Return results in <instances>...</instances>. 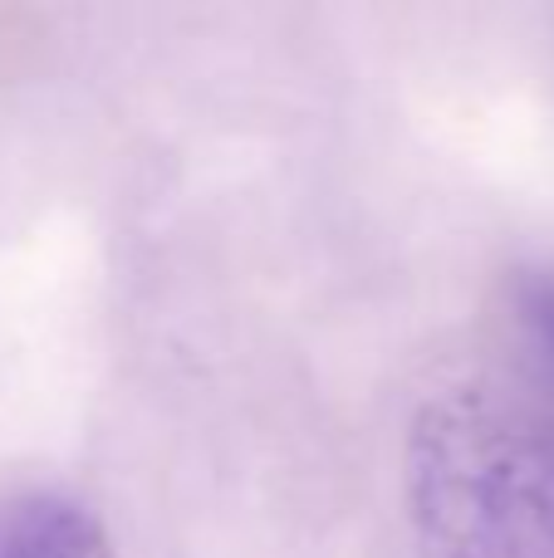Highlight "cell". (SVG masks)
Returning a JSON list of instances; mask_svg holds the SVG:
<instances>
[{"label":"cell","mask_w":554,"mask_h":558,"mask_svg":"<svg viewBox=\"0 0 554 558\" xmlns=\"http://www.w3.org/2000/svg\"><path fill=\"white\" fill-rule=\"evenodd\" d=\"M402 490L427 558H554V412L496 383L427 397Z\"/></svg>","instance_id":"cell-1"},{"label":"cell","mask_w":554,"mask_h":558,"mask_svg":"<svg viewBox=\"0 0 554 558\" xmlns=\"http://www.w3.org/2000/svg\"><path fill=\"white\" fill-rule=\"evenodd\" d=\"M0 558H113L104 524L64 495L0 505Z\"/></svg>","instance_id":"cell-2"},{"label":"cell","mask_w":554,"mask_h":558,"mask_svg":"<svg viewBox=\"0 0 554 558\" xmlns=\"http://www.w3.org/2000/svg\"><path fill=\"white\" fill-rule=\"evenodd\" d=\"M516 324L526 333L530 353H535L540 373L554 387V265H535V270H520L516 275Z\"/></svg>","instance_id":"cell-3"}]
</instances>
